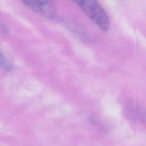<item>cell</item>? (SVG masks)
<instances>
[{
    "instance_id": "6da1fadb",
    "label": "cell",
    "mask_w": 146,
    "mask_h": 146,
    "mask_svg": "<svg viewBox=\"0 0 146 146\" xmlns=\"http://www.w3.org/2000/svg\"><path fill=\"white\" fill-rule=\"evenodd\" d=\"M102 30L107 31L110 27V21L106 11L98 0H71Z\"/></svg>"
},
{
    "instance_id": "7a4b0ae2",
    "label": "cell",
    "mask_w": 146,
    "mask_h": 146,
    "mask_svg": "<svg viewBox=\"0 0 146 146\" xmlns=\"http://www.w3.org/2000/svg\"><path fill=\"white\" fill-rule=\"evenodd\" d=\"M30 9L49 19L57 17V10L54 0H21Z\"/></svg>"
},
{
    "instance_id": "3957f363",
    "label": "cell",
    "mask_w": 146,
    "mask_h": 146,
    "mask_svg": "<svg viewBox=\"0 0 146 146\" xmlns=\"http://www.w3.org/2000/svg\"><path fill=\"white\" fill-rule=\"evenodd\" d=\"M125 113L127 117L141 122L145 121V111L141 107L136 105H131L125 108Z\"/></svg>"
},
{
    "instance_id": "277c9868",
    "label": "cell",
    "mask_w": 146,
    "mask_h": 146,
    "mask_svg": "<svg viewBox=\"0 0 146 146\" xmlns=\"http://www.w3.org/2000/svg\"><path fill=\"white\" fill-rule=\"evenodd\" d=\"M0 68L5 71H10L13 65L10 60L0 50Z\"/></svg>"
},
{
    "instance_id": "5b68a950",
    "label": "cell",
    "mask_w": 146,
    "mask_h": 146,
    "mask_svg": "<svg viewBox=\"0 0 146 146\" xmlns=\"http://www.w3.org/2000/svg\"><path fill=\"white\" fill-rule=\"evenodd\" d=\"M0 31H6V27L5 26V25L2 24L1 22H0Z\"/></svg>"
}]
</instances>
